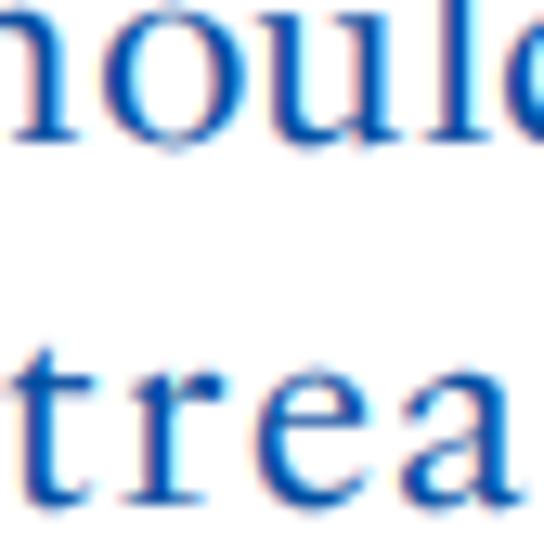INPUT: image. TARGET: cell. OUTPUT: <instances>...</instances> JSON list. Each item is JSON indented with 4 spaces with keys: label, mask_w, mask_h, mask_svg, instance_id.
<instances>
[{
    "label": "cell",
    "mask_w": 544,
    "mask_h": 557,
    "mask_svg": "<svg viewBox=\"0 0 544 557\" xmlns=\"http://www.w3.org/2000/svg\"><path fill=\"white\" fill-rule=\"evenodd\" d=\"M234 91H247V65H234V26H208V13H131L118 39H104V117L131 143H208L234 117Z\"/></svg>",
    "instance_id": "6da1fadb"
},
{
    "label": "cell",
    "mask_w": 544,
    "mask_h": 557,
    "mask_svg": "<svg viewBox=\"0 0 544 557\" xmlns=\"http://www.w3.org/2000/svg\"><path fill=\"white\" fill-rule=\"evenodd\" d=\"M272 131L285 143H376L390 131V26L376 13H272Z\"/></svg>",
    "instance_id": "7a4b0ae2"
},
{
    "label": "cell",
    "mask_w": 544,
    "mask_h": 557,
    "mask_svg": "<svg viewBox=\"0 0 544 557\" xmlns=\"http://www.w3.org/2000/svg\"><path fill=\"white\" fill-rule=\"evenodd\" d=\"M13 416H26V506L143 493V389H104L78 363H26L13 376Z\"/></svg>",
    "instance_id": "3957f363"
},
{
    "label": "cell",
    "mask_w": 544,
    "mask_h": 557,
    "mask_svg": "<svg viewBox=\"0 0 544 557\" xmlns=\"http://www.w3.org/2000/svg\"><path fill=\"white\" fill-rule=\"evenodd\" d=\"M247 467H260L272 506H350V480H363V389L350 376H285L247 416Z\"/></svg>",
    "instance_id": "277c9868"
},
{
    "label": "cell",
    "mask_w": 544,
    "mask_h": 557,
    "mask_svg": "<svg viewBox=\"0 0 544 557\" xmlns=\"http://www.w3.org/2000/svg\"><path fill=\"white\" fill-rule=\"evenodd\" d=\"M403 506H506V403H493V376H441V389H415Z\"/></svg>",
    "instance_id": "5b68a950"
},
{
    "label": "cell",
    "mask_w": 544,
    "mask_h": 557,
    "mask_svg": "<svg viewBox=\"0 0 544 557\" xmlns=\"http://www.w3.org/2000/svg\"><path fill=\"white\" fill-rule=\"evenodd\" d=\"M0 143H65V52L39 0H0Z\"/></svg>",
    "instance_id": "8992f818"
},
{
    "label": "cell",
    "mask_w": 544,
    "mask_h": 557,
    "mask_svg": "<svg viewBox=\"0 0 544 557\" xmlns=\"http://www.w3.org/2000/svg\"><path fill=\"white\" fill-rule=\"evenodd\" d=\"M221 389L208 376H143V506H182L195 480H182V428L208 416Z\"/></svg>",
    "instance_id": "52a82bcc"
},
{
    "label": "cell",
    "mask_w": 544,
    "mask_h": 557,
    "mask_svg": "<svg viewBox=\"0 0 544 557\" xmlns=\"http://www.w3.org/2000/svg\"><path fill=\"white\" fill-rule=\"evenodd\" d=\"M467 0H441V131H467Z\"/></svg>",
    "instance_id": "ba28073f"
},
{
    "label": "cell",
    "mask_w": 544,
    "mask_h": 557,
    "mask_svg": "<svg viewBox=\"0 0 544 557\" xmlns=\"http://www.w3.org/2000/svg\"><path fill=\"white\" fill-rule=\"evenodd\" d=\"M506 117H519V131H544V26L506 52Z\"/></svg>",
    "instance_id": "9c48e42d"
}]
</instances>
